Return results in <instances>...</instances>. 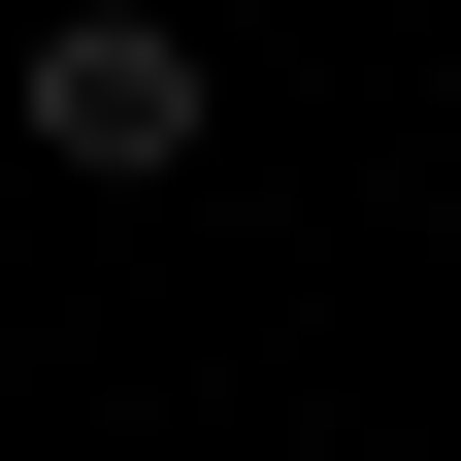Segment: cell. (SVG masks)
<instances>
[{
  "mask_svg": "<svg viewBox=\"0 0 461 461\" xmlns=\"http://www.w3.org/2000/svg\"><path fill=\"white\" fill-rule=\"evenodd\" d=\"M0 132L99 165V198H165V165L230 132V67H198V0H67V33H0Z\"/></svg>",
  "mask_w": 461,
  "mask_h": 461,
  "instance_id": "6da1fadb",
  "label": "cell"
}]
</instances>
